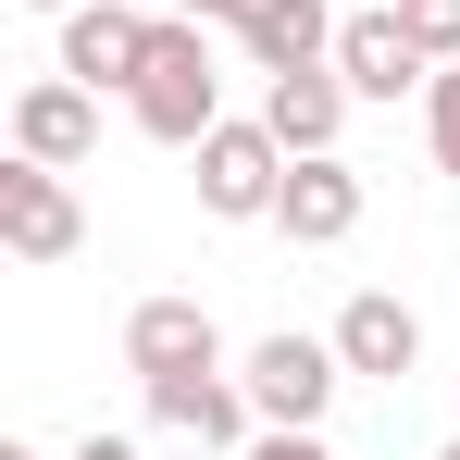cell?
<instances>
[{
    "instance_id": "9c48e42d",
    "label": "cell",
    "mask_w": 460,
    "mask_h": 460,
    "mask_svg": "<svg viewBox=\"0 0 460 460\" xmlns=\"http://www.w3.org/2000/svg\"><path fill=\"white\" fill-rule=\"evenodd\" d=\"M13 150H25V162H63V174H75V162L100 150V87H75L63 63H50V75L13 100Z\"/></svg>"
},
{
    "instance_id": "8fae6325",
    "label": "cell",
    "mask_w": 460,
    "mask_h": 460,
    "mask_svg": "<svg viewBox=\"0 0 460 460\" xmlns=\"http://www.w3.org/2000/svg\"><path fill=\"white\" fill-rule=\"evenodd\" d=\"M150 63V13H125V0H75L63 13V75L75 87H137Z\"/></svg>"
},
{
    "instance_id": "5bb4252c",
    "label": "cell",
    "mask_w": 460,
    "mask_h": 460,
    "mask_svg": "<svg viewBox=\"0 0 460 460\" xmlns=\"http://www.w3.org/2000/svg\"><path fill=\"white\" fill-rule=\"evenodd\" d=\"M423 150H436V174H460V63H436V87H423Z\"/></svg>"
},
{
    "instance_id": "44dd1931",
    "label": "cell",
    "mask_w": 460,
    "mask_h": 460,
    "mask_svg": "<svg viewBox=\"0 0 460 460\" xmlns=\"http://www.w3.org/2000/svg\"><path fill=\"white\" fill-rule=\"evenodd\" d=\"M436 460H460V436H448V448H436Z\"/></svg>"
},
{
    "instance_id": "52a82bcc",
    "label": "cell",
    "mask_w": 460,
    "mask_h": 460,
    "mask_svg": "<svg viewBox=\"0 0 460 460\" xmlns=\"http://www.w3.org/2000/svg\"><path fill=\"white\" fill-rule=\"evenodd\" d=\"M336 361L361 385H411L423 374V311L398 299V287H361V299L336 311Z\"/></svg>"
},
{
    "instance_id": "4fadbf2b",
    "label": "cell",
    "mask_w": 460,
    "mask_h": 460,
    "mask_svg": "<svg viewBox=\"0 0 460 460\" xmlns=\"http://www.w3.org/2000/svg\"><path fill=\"white\" fill-rule=\"evenodd\" d=\"M236 50H249L261 75L336 63V13H323V0H249V13H236Z\"/></svg>"
},
{
    "instance_id": "7c38bea8",
    "label": "cell",
    "mask_w": 460,
    "mask_h": 460,
    "mask_svg": "<svg viewBox=\"0 0 460 460\" xmlns=\"http://www.w3.org/2000/svg\"><path fill=\"white\" fill-rule=\"evenodd\" d=\"M349 100H361V87L336 75V63H299V75H261V125L311 162V150H336V137H349Z\"/></svg>"
},
{
    "instance_id": "ba28073f",
    "label": "cell",
    "mask_w": 460,
    "mask_h": 460,
    "mask_svg": "<svg viewBox=\"0 0 460 460\" xmlns=\"http://www.w3.org/2000/svg\"><path fill=\"white\" fill-rule=\"evenodd\" d=\"M336 75L361 87V100H411V87H436V50H423V38L374 0V13H349V25H336Z\"/></svg>"
},
{
    "instance_id": "7a4b0ae2",
    "label": "cell",
    "mask_w": 460,
    "mask_h": 460,
    "mask_svg": "<svg viewBox=\"0 0 460 460\" xmlns=\"http://www.w3.org/2000/svg\"><path fill=\"white\" fill-rule=\"evenodd\" d=\"M199 212H212V225H274V199H287V137H274V125H261V112H225V125H212V137H199Z\"/></svg>"
},
{
    "instance_id": "3957f363",
    "label": "cell",
    "mask_w": 460,
    "mask_h": 460,
    "mask_svg": "<svg viewBox=\"0 0 460 460\" xmlns=\"http://www.w3.org/2000/svg\"><path fill=\"white\" fill-rule=\"evenodd\" d=\"M236 385H249V411L261 423H323L336 411V385H349V361H336V336H261L249 361H236Z\"/></svg>"
},
{
    "instance_id": "e0dca14e",
    "label": "cell",
    "mask_w": 460,
    "mask_h": 460,
    "mask_svg": "<svg viewBox=\"0 0 460 460\" xmlns=\"http://www.w3.org/2000/svg\"><path fill=\"white\" fill-rule=\"evenodd\" d=\"M63 460H137V436H75Z\"/></svg>"
},
{
    "instance_id": "d6986e66",
    "label": "cell",
    "mask_w": 460,
    "mask_h": 460,
    "mask_svg": "<svg viewBox=\"0 0 460 460\" xmlns=\"http://www.w3.org/2000/svg\"><path fill=\"white\" fill-rule=\"evenodd\" d=\"M0 460H50V448H25V436H13V448H0Z\"/></svg>"
},
{
    "instance_id": "ffe728a7",
    "label": "cell",
    "mask_w": 460,
    "mask_h": 460,
    "mask_svg": "<svg viewBox=\"0 0 460 460\" xmlns=\"http://www.w3.org/2000/svg\"><path fill=\"white\" fill-rule=\"evenodd\" d=\"M25 13H75V0H25Z\"/></svg>"
},
{
    "instance_id": "2e32d148",
    "label": "cell",
    "mask_w": 460,
    "mask_h": 460,
    "mask_svg": "<svg viewBox=\"0 0 460 460\" xmlns=\"http://www.w3.org/2000/svg\"><path fill=\"white\" fill-rule=\"evenodd\" d=\"M236 460H336V448H323V423H261Z\"/></svg>"
},
{
    "instance_id": "8992f818",
    "label": "cell",
    "mask_w": 460,
    "mask_h": 460,
    "mask_svg": "<svg viewBox=\"0 0 460 460\" xmlns=\"http://www.w3.org/2000/svg\"><path fill=\"white\" fill-rule=\"evenodd\" d=\"M361 212H374V187H361L336 150H311V162H287L274 236H287V249H336V236H361Z\"/></svg>"
},
{
    "instance_id": "30bf717a",
    "label": "cell",
    "mask_w": 460,
    "mask_h": 460,
    "mask_svg": "<svg viewBox=\"0 0 460 460\" xmlns=\"http://www.w3.org/2000/svg\"><path fill=\"white\" fill-rule=\"evenodd\" d=\"M150 423H162V436H199V448H225V460L261 436V411H249L236 374H162L150 385Z\"/></svg>"
},
{
    "instance_id": "5b68a950",
    "label": "cell",
    "mask_w": 460,
    "mask_h": 460,
    "mask_svg": "<svg viewBox=\"0 0 460 460\" xmlns=\"http://www.w3.org/2000/svg\"><path fill=\"white\" fill-rule=\"evenodd\" d=\"M125 374L162 385V374H225V323L199 299H137L125 311Z\"/></svg>"
},
{
    "instance_id": "9a60e30c",
    "label": "cell",
    "mask_w": 460,
    "mask_h": 460,
    "mask_svg": "<svg viewBox=\"0 0 460 460\" xmlns=\"http://www.w3.org/2000/svg\"><path fill=\"white\" fill-rule=\"evenodd\" d=\"M385 13H398V25H411L436 63H460V0H385Z\"/></svg>"
},
{
    "instance_id": "277c9868",
    "label": "cell",
    "mask_w": 460,
    "mask_h": 460,
    "mask_svg": "<svg viewBox=\"0 0 460 460\" xmlns=\"http://www.w3.org/2000/svg\"><path fill=\"white\" fill-rule=\"evenodd\" d=\"M0 249L13 261H75L87 249V212H75V187H63V162H0Z\"/></svg>"
},
{
    "instance_id": "ac0fdd59",
    "label": "cell",
    "mask_w": 460,
    "mask_h": 460,
    "mask_svg": "<svg viewBox=\"0 0 460 460\" xmlns=\"http://www.w3.org/2000/svg\"><path fill=\"white\" fill-rule=\"evenodd\" d=\"M174 13H187V25H236L249 0H174Z\"/></svg>"
},
{
    "instance_id": "6da1fadb",
    "label": "cell",
    "mask_w": 460,
    "mask_h": 460,
    "mask_svg": "<svg viewBox=\"0 0 460 460\" xmlns=\"http://www.w3.org/2000/svg\"><path fill=\"white\" fill-rule=\"evenodd\" d=\"M125 112H137V137H162V150H199L212 125H225V75H212V38L174 13V25H150V63H137V87H125Z\"/></svg>"
}]
</instances>
